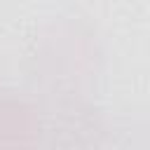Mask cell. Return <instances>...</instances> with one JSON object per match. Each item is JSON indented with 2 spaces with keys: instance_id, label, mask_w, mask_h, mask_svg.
Listing matches in <instances>:
<instances>
[{
  "instance_id": "cell-1",
  "label": "cell",
  "mask_w": 150,
  "mask_h": 150,
  "mask_svg": "<svg viewBox=\"0 0 150 150\" xmlns=\"http://www.w3.org/2000/svg\"><path fill=\"white\" fill-rule=\"evenodd\" d=\"M42 115V145L49 150H91L101 143V115L80 96L52 98Z\"/></svg>"
},
{
  "instance_id": "cell-2",
  "label": "cell",
  "mask_w": 150,
  "mask_h": 150,
  "mask_svg": "<svg viewBox=\"0 0 150 150\" xmlns=\"http://www.w3.org/2000/svg\"><path fill=\"white\" fill-rule=\"evenodd\" d=\"M42 115L40 108L14 91L0 94V150H40Z\"/></svg>"
}]
</instances>
